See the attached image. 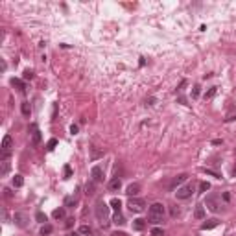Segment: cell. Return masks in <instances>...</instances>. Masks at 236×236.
Wrapping results in <instances>:
<instances>
[{"mask_svg": "<svg viewBox=\"0 0 236 236\" xmlns=\"http://www.w3.org/2000/svg\"><path fill=\"white\" fill-rule=\"evenodd\" d=\"M148 219H150V223H160L162 219H164V205L162 203H153L151 207H150V210H148Z\"/></svg>", "mask_w": 236, "mask_h": 236, "instance_id": "6da1fadb", "label": "cell"}, {"mask_svg": "<svg viewBox=\"0 0 236 236\" xmlns=\"http://www.w3.org/2000/svg\"><path fill=\"white\" fill-rule=\"evenodd\" d=\"M109 216V207L100 199L98 203H96V218H98L100 221H101V225H105V219Z\"/></svg>", "mask_w": 236, "mask_h": 236, "instance_id": "7a4b0ae2", "label": "cell"}, {"mask_svg": "<svg viewBox=\"0 0 236 236\" xmlns=\"http://www.w3.org/2000/svg\"><path fill=\"white\" fill-rule=\"evenodd\" d=\"M11 144H13V138L9 137V135H6V137L2 138V162L4 160H7L9 157V151H11Z\"/></svg>", "mask_w": 236, "mask_h": 236, "instance_id": "3957f363", "label": "cell"}, {"mask_svg": "<svg viewBox=\"0 0 236 236\" xmlns=\"http://www.w3.org/2000/svg\"><path fill=\"white\" fill-rule=\"evenodd\" d=\"M127 207H129V210H131V212H142V210H144V207H146V203H144V199H138V197H129V203H127Z\"/></svg>", "mask_w": 236, "mask_h": 236, "instance_id": "277c9868", "label": "cell"}, {"mask_svg": "<svg viewBox=\"0 0 236 236\" xmlns=\"http://www.w3.org/2000/svg\"><path fill=\"white\" fill-rule=\"evenodd\" d=\"M192 194H194V186H192V184H186V186H183V188H177V192H175L177 199H188Z\"/></svg>", "mask_w": 236, "mask_h": 236, "instance_id": "5b68a950", "label": "cell"}, {"mask_svg": "<svg viewBox=\"0 0 236 236\" xmlns=\"http://www.w3.org/2000/svg\"><path fill=\"white\" fill-rule=\"evenodd\" d=\"M91 177H92L94 183H101V181H103V168H101V166H94V168L91 170Z\"/></svg>", "mask_w": 236, "mask_h": 236, "instance_id": "8992f818", "label": "cell"}, {"mask_svg": "<svg viewBox=\"0 0 236 236\" xmlns=\"http://www.w3.org/2000/svg\"><path fill=\"white\" fill-rule=\"evenodd\" d=\"M13 219H15V223L19 225L20 229L28 227V216H26V214H22V212H15V216H13Z\"/></svg>", "mask_w": 236, "mask_h": 236, "instance_id": "52a82bcc", "label": "cell"}, {"mask_svg": "<svg viewBox=\"0 0 236 236\" xmlns=\"http://www.w3.org/2000/svg\"><path fill=\"white\" fill-rule=\"evenodd\" d=\"M207 207L212 210V212H218L219 210V205H218V197L216 196H209L207 197Z\"/></svg>", "mask_w": 236, "mask_h": 236, "instance_id": "ba28073f", "label": "cell"}, {"mask_svg": "<svg viewBox=\"0 0 236 236\" xmlns=\"http://www.w3.org/2000/svg\"><path fill=\"white\" fill-rule=\"evenodd\" d=\"M138 192H140V184H138V183L129 184V186H127V190H125V194H127L129 197H137Z\"/></svg>", "mask_w": 236, "mask_h": 236, "instance_id": "9c48e42d", "label": "cell"}, {"mask_svg": "<svg viewBox=\"0 0 236 236\" xmlns=\"http://www.w3.org/2000/svg\"><path fill=\"white\" fill-rule=\"evenodd\" d=\"M120 186H122V181H120L118 177H115V179H111V181H109V190H111V192H118V190H120Z\"/></svg>", "mask_w": 236, "mask_h": 236, "instance_id": "30bf717a", "label": "cell"}, {"mask_svg": "<svg viewBox=\"0 0 236 236\" xmlns=\"http://www.w3.org/2000/svg\"><path fill=\"white\" fill-rule=\"evenodd\" d=\"M186 179H188V175H186V174H181V175L174 177V181H172V184H170V188H175L177 184H181V183H184Z\"/></svg>", "mask_w": 236, "mask_h": 236, "instance_id": "8fae6325", "label": "cell"}, {"mask_svg": "<svg viewBox=\"0 0 236 236\" xmlns=\"http://www.w3.org/2000/svg\"><path fill=\"white\" fill-rule=\"evenodd\" d=\"M133 229H135V231H144V229H146V221L140 219V218H138V219H133Z\"/></svg>", "mask_w": 236, "mask_h": 236, "instance_id": "7c38bea8", "label": "cell"}, {"mask_svg": "<svg viewBox=\"0 0 236 236\" xmlns=\"http://www.w3.org/2000/svg\"><path fill=\"white\" fill-rule=\"evenodd\" d=\"M41 131L39 129H35V131H33V133H32V146H39L41 144Z\"/></svg>", "mask_w": 236, "mask_h": 236, "instance_id": "4fadbf2b", "label": "cell"}, {"mask_svg": "<svg viewBox=\"0 0 236 236\" xmlns=\"http://www.w3.org/2000/svg\"><path fill=\"white\" fill-rule=\"evenodd\" d=\"M20 111H22L24 116H30V115H32V107H30V103H28V101H22V103H20Z\"/></svg>", "mask_w": 236, "mask_h": 236, "instance_id": "5bb4252c", "label": "cell"}, {"mask_svg": "<svg viewBox=\"0 0 236 236\" xmlns=\"http://www.w3.org/2000/svg\"><path fill=\"white\" fill-rule=\"evenodd\" d=\"M216 225H218V219L214 218V219H209V221H205V223L201 225V229H203V231H207V229H214Z\"/></svg>", "mask_w": 236, "mask_h": 236, "instance_id": "9a60e30c", "label": "cell"}, {"mask_svg": "<svg viewBox=\"0 0 236 236\" xmlns=\"http://www.w3.org/2000/svg\"><path fill=\"white\" fill-rule=\"evenodd\" d=\"M194 216H196V219H203V218H205V207H203V205H197L196 207Z\"/></svg>", "mask_w": 236, "mask_h": 236, "instance_id": "2e32d148", "label": "cell"}, {"mask_svg": "<svg viewBox=\"0 0 236 236\" xmlns=\"http://www.w3.org/2000/svg\"><path fill=\"white\" fill-rule=\"evenodd\" d=\"M11 85H13V87H17L20 92H24V91H26V85H24V83H22L20 79H17V78H13V79H11Z\"/></svg>", "mask_w": 236, "mask_h": 236, "instance_id": "e0dca14e", "label": "cell"}, {"mask_svg": "<svg viewBox=\"0 0 236 236\" xmlns=\"http://www.w3.org/2000/svg\"><path fill=\"white\" fill-rule=\"evenodd\" d=\"M22 184H24V177H22V175H15V177H13V186L20 188Z\"/></svg>", "mask_w": 236, "mask_h": 236, "instance_id": "ac0fdd59", "label": "cell"}, {"mask_svg": "<svg viewBox=\"0 0 236 236\" xmlns=\"http://www.w3.org/2000/svg\"><path fill=\"white\" fill-rule=\"evenodd\" d=\"M113 221H115L116 225H124V223H125V218L122 216L120 212H116V214H115V218H113Z\"/></svg>", "mask_w": 236, "mask_h": 236, "instance_id": "d6986e66", "label": "cell"}, {"mask_svg": "<svg viewBox=\"0 0 236 236\" xmlns=\"http://www.w3.org/2000/svg\"><path fill=\"white\" fill-rule=\"evenodd\" d=\"M94 188H96V183H94V181L87 183V186H85V190H87V194H89V196H92V194H94Z\"/></svg>", "mask_w": 236, "mask_h": 236, "instance_id": "ffe728a7", "label": "cell"}, {"mask_svg": "<svg viewBox=\"0 0 236 236\" xmlns=\"http://www.w3.org/2000/svg\"><path fill=\"white\" fill-rule=\"evenodd\" d=\"M111 207H113L116 212H120V207H122V203H120V199H118V197H113V199H111Z\"/></svg>", "mask_w": 236, "mask_h": 236, "instance_id": "44dd1931", "label": "cell"}, {"mask_svg": "<svg viewBox=\"0 0 236 236\" xmlns=\"http://www.w3.org/2000/svg\"><path fill=\"white\" fill-rule=\"evenodd\" d=\"M56 146H57V138H50V140L46 142V150H48V151H52Z\"/></svg>", "mask_w": 236, "mask_h": 236, "instance_id": "7402d4cb", "label": "cell"}, {"mask_svg": "<svg viewBox=\"0 0 236 236\" xmlns=\"http://www.w3.org/2000/svg\"><path fill=\"white\" fill-rule=\"evenodd\" d=\"M52 216L56 218V219H61V218H65V209H56Z\"/></svg>", "mask_w": 236, "mask_h": 236, "instance_id": "603a6c76", "label": "cell"}, {"mask_svg": "<svg viewBox=\"0 0 236 236\" xmlns=\"http://www.w3.org/2000/svg\"><path fill=\"white\" fill-rule=\"evenodd\" d=\"M91 233H92V229L89 225H81L79 227V234H91Z\"/></svg>", "mask_w": 236, "mask_h": 236, "instance_id": "cb8c5ba5", "label": "cell"}, {"mask_svg": "<svg viewBox=\"0 0 236 236\" xmlns=\"http://www.w3.org/2000/svg\"><path fill=\"white\" fill-rule=\"evenodd\" d=\"M54 229H52V225H42V229H41V234L42 236H46V234H50Z\"/></svg>", "mask_w": 236, "mask_h": 236, "instance_id": "d4e9b609", "label": "cell"}, {"mask_svg": "<svg viewBox=\"0 0 236 236\" xmlns=\"http://www.w3.org/2000/svg\"><path fill=\"white\" fill-rule=\"evenodd\" d=\"M35 219H37L39 223H44V221H46V214H44V212H37V214H35Z\"/></svg>", "mask_w": 236, "mask_h": 236, "instance_id": "484cf974", "label": "cell"}, {"mask_svg": "<svg viewBox=\"0 0 236 236\" xmlns=\"http://www.w3.org/2000/svg\"><path fill=\"white\" fill-rule=\"evenodd\" d=\"M76 205V197H66L65 199V207H74Z\"/></svg>", "mask_w": 236, "mask_h": 236, "instance_id": "4316f807", "label": "cell"}, {"mask_svg": "<svg viewBox=\"0 0 236 236\" xmlns=\"http://www.w3.org/2000/svg\"><path fill=\"white\" fill-rule=\"evenodd\" d=\"M151 236H164V231L155 227V229H151Z\"/></svg>", "mask_w": 236, "mask_h": 236, "instance_id": "83f0119b", "label": "cell"}, {"mask_svg": "<svg viewBox=\"0 0 236 236\" xmlns=\"http://www.w3.org/2000/svg\"><path fill=\"white\" fill-rule=\"evenodd\" d=\"M210 190V184L209 183H199V192H207Z\"/></svg>", "mask_w": 236, "mask_h": 236, "instance_id": "f1b7e54d", "label": "cell"}, {"mask_svg": "<svg viewBox=\"0 0 236 236\" xmlns=\"http://www.w3.org/2000/svg\"><path fill=\"white\" fill-rule=\"evenodd\" d=\"M199 89H201L199 85H194V89H192V98H194V100L199 96Z\"/></svg>", "mask_w": 236, "mask_h": 236, "instance_id": "f546056e", "label": "cell"}, {"mask_svg": "<svg viewBox=\"0 0 236 236\" xmlns=\"http://www.w3.org/2000/svg\"><path fill=\"white\" fill-rule=\"evenodd\" d=\"M68 177H72V168L65 166V179H68Z\"/></svg>", "mask_w": 236, "mask_h": 236, "instance_id": "4dcf8cb0", "label": "cell"}, {"mask_svg": "<svg viewBox=\"0 0 236 236\" xmlns=\"http://www.w3.org/2000/svg\"><path fill=\"white\" fill-rule=\"evenodd\" d=\"M214 94H216V87H212V89H210V91H209V92L205 94V98H212Z\"/></svg>", "mask_w": 236, "mask_h": 236, "instance_id": "1f68e13d", "label": "cell"}, {"mask_svg": "<svg viewBox=\"0 0 236 236\" xmlns=\"http://www.w3.org/2000/svg\"><path fill=\"white\" fill-rule=\"evenodd\" d=\"M103 157V151H98V150H92V159H98Z\"/></svg>", "mask_w": 236, "mask_h": 236, "instance_id": "d6a6232c", "label": "cell"}, {"mask_svg": "<svg viewBox=\"0 0 236 236\" xmlns=\"http://www.w3.org/2000/svg\"><path fill=\"white\" fill-rule=\"evenodd\" d=\"M33 78V72L32 70H24V79H32Z\"/></svg>", "mask_w": 236, "mask_h": 236, "instance_id": "836d02e7", "label": "cell"}, {"mask_svg": "<svg viewBox=\"0 0 236 236\" xmlns=\"http://www.w3.org/2000/svg\"><path fill=\"white\" fill-rule=\"evenodd\" d=\"M203 172H205V174H209V175H212V177H219L216 172H212V170H207V168H203Z\"/></svg>", "mask_w": 236, "mask_h": 236, "instance_id": "e575fe53", "label": "cell"}, {"mask_svg": "<svg viewBox=\"0 0 236 236\" xmlns=\"http://www.w3.org/2000/svg\"><path fill=\"white\" fill-rule=\"evenodd\" d=\"M172 216H174V218L179 216V209H177V207H172Z\"/></svg>", "mask_w": 236, "mask_h": 236, "instance_id": "d590c367", "label": "cell"}, {"mask_svg": "<svg viewBox=\"0 0 236 236\" xmlns=\"http://www.w3.org/2000/svg\"><path fill=\"white\" fill-rule=\"evenodd\" d=\"M70 133L76 135V133H78V125H72V127H70Z\"/></svg>", "mask_w": 236, "mask_h": 236, "instance_id": "8d00e7d4", "label": "cell"}, {"mask_svg": "<svg viewBox=\"0 0 236 236\" xmlns=\"http://www.w3.org/2000/svg\"><path fill=\"white\" fill-rule=\"evenodd\" d=\"M72 225H74V219H66V227H68V229H70V227H72Z\"/></svg>", "mask_w": 236, "mask_h": 236, "instance_id": "74e56055", "label": "cell"}, {"mask_svg": "<svg viewBox=\"0 0 236 236\" xmlns=\"http://www.w3.org/2000/svg\"><path fill=\"white\" fill-rule=\"evenodd\" d=\"M212 144H214V146H219V144H221V140H219V138H216V140H212Z\"/></svg>", "mask_w": 236, "mask_h": 236, "instance_id": "f35d334b", "label": "cell"}, {"mask_svg": "<svg viewBox=\"0 0 236 236\" xmlns=\"http://www.w3.org/2000/svg\"><path fill=\"white\" fill-rule=\"evenodd\" d=\"M113 236H129V234H125V233H118V231H116Z\"/></svg>", "mask_w": 236, "mask_h": 236, "instance_id": "ab89813d", "label": "cell"}, {"mask_svg": "<svg viewBox=\"0 0 236 236\" xmlns=\"http://www.w3.org/2000/svg\"><path fill=\"white\" fill-rule=\"evenodd\" d=\"M233 175H236V166L233 168Z\"/></svg>", "mask_w": 236, "mask_h": 236, "instance_id": "60d3db41", "label": "cell"}, {"mask_svg": "<svg viewBox=\"0 0 236 236\" xmlns=\"http://www.w3.org/2000/svg\"><path fill=\"white\" fill-rule=\"evenodd\" d=\"M234 153H236V151H234Z\"/></svg>", "mask_w": 236, "mask_h": 236, "instance_id": "b9f144b4", "label": "cell"}]
</instances>
